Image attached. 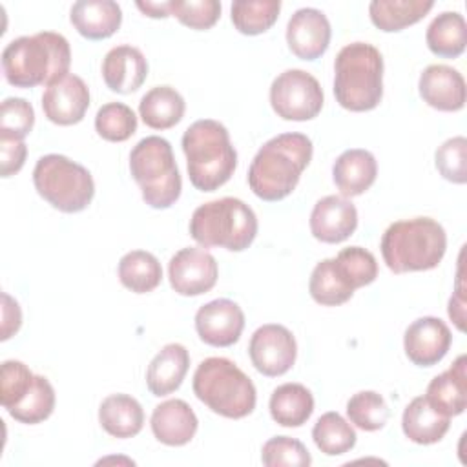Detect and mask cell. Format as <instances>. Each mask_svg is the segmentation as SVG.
<instances>
[{
  "mask_svg": "<svg viewBox=\"0 0 467 467\" xmlns=\"http://www.w3.org/2000/svg\"><path fill=\"white\" fill-rule=\"evenodd\" d=\"M425 42L431 53L441 58H456L467 46V24L458 11H443L427 27Z\"/></svg>",
  "mask_w": 467,
  "mask_h": 467,
  "instance_id": "cell-30",
  "label": "cell"
},
{
  "mask_svg": "<svg viewBox=\"0 0 467 467\" xmlns=\"http://www.w3.org/2000/svg\"><path fill=\"white\" fill-rule=\"evenodd\" d=\"M170 16L190 29H210L221 16L217 0H170Z\"/></svg>",
  "mask_w": 467,
  "mask_h": 467,
  "instance_id": "cell-41",
  "label": "cell"
},
{
  "mask_svg": "<svg viewBox=\"0 0 467 467\" xmlns=\"http://www.w3.org/2000/svg\"><path fill=\"white\" fill-rule=\"evenodd\" d=\"M270 416L281 427H301L314 412V396L301 383H283L270 396Z\"/></svg>",
  "mask_w": 467,
  "mask_h": 467,
  "instance_id": "cell-28",
  "label": "cell"
},
{
  "mask_svg": "<svg viewBox=\"0 0 467 467\" xmlns=\"http://www.w3.org/2000/svg\"><path fill=\"white\" fill-rule=\"evenodd\" d=\"M449 317L454 321L458 330L465 332V297H463V283H462V265L458 268L454 294L449 299Z\"/></svg>",
  "mask_w": 467,
  "mask_h": 467,
  "instance_id": "cell-46",
  "label": "cell"
},
{
  "mask_svg": "<svg viewBox=\"0 0 467 467\" xmlns=\"http://www.w3.org/2000/svg\"><path fill=\"white\" fill-rule=\"evenodd\" d=\"M69 42L55 31L18 36L2 51L4 77L15 88L49 86L69 75Z\"/></svg>",
  "mask_w": 467,
  "mask_h": 467,
  "instance_id": "cell-2",
  "label": "cell"
},
{
  "mask_svg": "<svg viewBox=\"0 0 467 467\" xmlns=\"http://www.w3.org/2000/svg\"><path fill=\"white\" fill-rule=\"evenodd\" d=\"M89 108V88L78 75H66L49 84L42 95V109L47 120L58 126H71L84 119Z\"/></svg>",
  "mask_w": 467,
  "mask_h": 467,
  "instance_id": "cell-16",
  "label": "cell"
},
{
  "mask_svg": "<svg viewBox=\"0 0 467 467\" xmlns=\"http://www.w3.org/2000/svg\"><path fill=\"white\" fill-rule=\"evenodd\" d=\"M314 153L312 140L303 133H281L266 140L248 168V186L263 201L288 197Z\"/></svg>",
  "mask_w": 467,
  "mask_h": 467,
  "instance_id": "cell-1",
  "label": "cell"
},
{
  "mask_svg": "<svg viewBox=\"0 0 467 467\" xmlns=\"http://www.w3.org/2000/svg\"><path fill=\"white\" fill-rule=\"evenodd\" d=\"M130 171L140 186L142 199L148 206L164 210L181 197L182 179L171 144L166 139L159 135L140 139L130 153Z\"/></svg>",
  "mask_w": 467,
  "mask_h": 467,
  "instance_id": "cell-8",
  "label": "cell"
},
{
  "mask_svg": "<svg viewBox=\"0 0 467 467\" xmlns=\"http://www.w3.org/2000/svg\"><path fill=\"white\" fill-rule=\"evenodd\" d=\"M356 431L337 412L330 410L317 418L312 429L316 447L327 456H341L356 445Z\"/></svg>",
  "mask_w": 467,
  "mask_h": 467,
  "instance_id": "cell-33",
  "label": "cell"
},
{
  "mask_svg": "<svg viewBox=\"0 0 467 467\" xmlns=\"http://www.w3.org/2000/svg\"><path fill=\"white\" fill-rule=\"evenodd\" d=\"M153 436L170 447H181L193 440L199 420L193 409L184 400H166L159 403L151 412Z\"/></svg>",
  "mask_w": 467,
  "mask_h": 467,
  "instance_id": "cell-20",
  "label": "cell"
},
{
  "mask_svg": "<svg viewBox=\"0 0 467 467\" xmlns=\"http://www.w3.org/2000/svg\"><path fill=\"white\" fill-rule=\"evenodd\" d=\"M425 398L445 416H458L467 407V356L462 354L427 385Z\"/></svg>",
  "mask_w": 467,
  "mask_h": 467,
  "instance_id": "cell-22",
  "label": "cell"
},
{
  "mask_svg": "<svg viewBox=\"0 0 467 467\" xmlns=\"http://www.w3.org/2000/svg\"><path fill=\"white\" fill-rule=\"evenodd\" d=\"M332 29L327 15L316 7L297 9L286 24L288 49L301 60L319 58L330 44Z\"/></svg>",
  "mask_w": 467,
  "mask_h": 467,
  "instance_id": "cell-15",
  "label": "cell"
},
{
  "mask_svg": "<svg viewBox=\"0 0 467 467\" xmlns=\"http://www.w3.org/2000/svg\"><path fill=\"white\" fill-rule=\"evenodd\" d=\"M35 124L33 106L20 97H7L0 106V135L22 139L29 135Z\"/></svg>",
  "mask_w": 467,
  "mask_h": 467,
  "instance_id": "cell-43",
  "label": "cell"
},
{
  "mask_svg": "<svg viewBox=\"0 0 467 467\" xmlns=\"http://www.w3.org/2000/svg\"><path fill=\"white\" fill-rule=\"evenodd\" d=\"M281 11L279 0H235L232 4V22L243 35H261L268 31Z\"/></svg>",
  "mask_w": 467,
  "mask_h": 467,
  "instance_id": "cell-34",
  "label": "cell"
},
{
  "mask_svg": "<svg viewBox=\"0 0 467 467\" xmlns=\"http://www.w3.org/2000/svg\"><path fill=\"white\" fill-rule=\"evenodd\" d=\"M379 248L390 272H425L436 268L443 259L447 234L432 217L401 219L383 232Z\"/></svg>",
  "mask_w": 467,
  "mask_h": 467,
  "instance_id": "cell-3",
  "label": "cell"
},
{
  "mask_svg": "<svg viewBox=\"0 0 467 467\" xmlns=\"http://www.w3.org/2000/svg\"><path fill=\"white\" fill-rule=\"evenodd\" d=\"M33 184L44 201L64 213L86 210L95 195L88 168L60 153H47L36 161Z\"/></svg>",
  "mask_w": 467,
  "mask_h": 467,
  "instance_id": "cell-9",
  "label": "cell"
},
{
  "mask_svg": "<svg viewBox=\"0 0 467 467\" xmlns=\"http://www.w3.org/2000/svg\"><path fill=\"white\" fill-rule=\"evenodd\" d=\"M420 97L438 111H460L465 106V80L447 64L427 66L418 80Z\"/></svg>",
  "mask_w": 467,
  "mask_h": 467,
  "instance_id": "cell-18",
  "label": "cell"
},
{
  "mask_svg": "<svg viewBox=\"0 0 467 467\" xmlns=\"http://www.w3.org/2000/svg\"><path fill=\"white\" fill-rule=\"evenodd\" d=\"M389 407L376 390H359L347 401V416L352 425L361 431L374 432L389 421Z\"/></svg>",
  "mask_w": 467,
  "mask_h": 467,
  "instance_id": "cell-36",
  "label": "cell"
},
{
  "mask_svg": "<svg viewBox=\"0 0 467 467\" xmlns=\"http://www.w3.org/2000/svg\"><path fill=\"white\" fill-rule=\"evenodd\" d=\"M308 292L316 303L323 306H337L347 303L356 290L341 275L336 259L328 257L314 266L308 281Z\"/></svg>",
  "mask_w": 467,
  "mask_h": 467,
  "instance_id": "cell-32",
  "label": "cell"
},
{
  "mask_svg": "<svg viewBox=\"0 0 467 467\" xmlns=\"http://www.w3.org/2000/svg\"><path fill=\"white\" fill-rule=\"evenodd\" d=\"M217 275V261L206 248H181L168 263V279L179 296L193 297L210 292Z\"/></svg>",
  "mask_w": 467,
  "mask_h": 467,
  "instance_id": "cell-12",
  "label": "cell"
},
{
  "mask_svg": "<svg viewBox=\"0 0 467 467\" xmlns=\"http://www.w3.org/2000/svg\"><path fill=\"white\" fill-rule=\"evenodd\" d=\"M358 228V210L343 195L321 197L310 213L312 235L328 244L343 243Z\"/></svg>",
  "mask_w": 467,
  "mask_h": 467,
  "instance_id": "cell-17",
  "label": "cell"
},
{
  "mask_svg": "<svg viewBox=\"0 0 467 467\" xmlns=\"http://www.w3.org/2000/svg\"><path fill=\"white\" fill-rule=\"evenodd\" d=\"M135 5L150 18H166V16H170V4L168 2H140L139 0Z\"/></svg>",
  "mask_w": 467,
  "mask_h": 467,
  "instance_id": "cell-47",
  "label": "cell"
},
{
  "mask_svg": "<svg viewBox=\"0 0 467 467\" xmlns=\"http://www.w3.org/2000/svg\"><path fill=\"white\" fill-rule=\"evenodd\" d=\"M190 354L181 343L164 345L150 361L146 370V387L153 396H168L175 392L188 372Z\"/></svg>",
  "mask_w": 467,
  "mask_h": 467,
  "instance_id": "cell-24",
  "label": "cell"
},
{
  "mask_svg": "<svg viewBox=\"0 0 467 467\" xmlns=\"http://www.w3.org/2000/svg\"><path fill=\"white\" fill-rule=\"evenodd\" d=\"M334 97L348 111H370L383 99V57L368 42L339 49L334 62Z\"/></svg>",
  "mask_w": 467,
  "mask_h": 467,
  "instance_id": "cell-5",
  "label": "cell"
},
{
  "mask_svg": "<svg viewBox=\"0 0 467 467\" xmlns=\"http://www.w3.org/2000/svg\"><path fill=\"white\" fill-rule=\"evenodd\" d=\"M452 343L451 328L434 316H423L412 321L403 336V348L409 361L418 367L440 363Z\"/></svg>",
  "mask_w": 467,
  "mask_h": 467,
  "instance_id": "cell-13",
  "label": "cell"
},
{
  "mask_svg": "<svg viewBox=\"0 0 467 467\" xmlns=\"http://www.w3.org/2000/svg\"><path fill=\"white\" fill-rule=\"evenodd\" d=\"M22 325V310L9 294H2V341H7L11 336L18 332Z\"/></svg>",
  "mask_w": 467,
  "mask_h": 467,
  "instance_id": "cell-45",
  "label": "cell"
},
{
  "mask_svg": "<svg viewBox=\"0 0 467 467\" xmlns=\"http://www.w3.org/2000/svg\"><path fill=\"white\" fill-rule=\"evenodd\" d=\"M432 7V0H372L368 16L379 31L396 33L420 22Z\"/></svg>",
  "mask_w": 467,
  "mask_h": 467,
  "instance_id": "cell-29",
  "label": "cell"
},
{
  "mask_svg": "<svg viewBox=\"0 0 467 467\" xmlns=\"http://www.w3.org/2000/svg\"><path fill=\"white\" fill-rule=\"evenodd\" d=\"M99 421L113 438H133L142 431V405L130 394H109L99 407Z\"/></svg>",
  "mask_w": 467,
  "mask_h": 467,
  "instance_id": "cell-26",
  "label": "cell"
},
{
  "mask_svg": "<svg viewBox=\"0 0 467 467\" xmlns=\"http://www.w3.org/2000/svg\"><path fill=\"white\" fill-rule=\"evenodd\" d=\"M193 394L212 412L241 420L254 412L257 392L254 381L228 358H206L193 374Z\"/></svg>",
  "mask_w": 467,
  "mask_h": 467,
  "instance_id": "cell-6",
  "label": "cell"
},
{
  "mask_svg": "<svg viewBox=\"0 0 467 467\" xmlns=\"http://www.w3.org/2000/svg\"><path fill=\"white\" fill-rule=\"evenodd\" d=\"M334 259L341 275L354 290L374 283L378 277V261L374 254L361 246H347Z\"/></svg>",
  "mask_w": 467,
  "mask_h": 467,
  "instance_id": "cell-38",
  "label": "cell"
},
{
  "mask_svg": "<svg viewBox=\"0 0 467 467\" xmlns=\"http://www.w3.org/2000/svg\"><path fill=\"white\" fill-rule=\"evenodd\" d=\"M97 133L109 142H124L137 131L133 109L122 102H108L95 115Z\"/></svg>",
  "mask_w": 467,
  "mask_h": 467,
  "instance_id": "cell-37",
  "label": "cell"
},
{
  "mask_svg": "<svg viewBox=\"0 0 467 467\" xmlns=\"http://www.w3.org/2000/svg\"><path fill=\"white\" fill-rule=\"evenodd\" d=\"M244 328V314L232 299H213L195 314V330L210 347H232Z\"/></svg>",
  "mask_w": 467,
  "mask_h": 467,
  "instance_id": "cell-14",
  "label": "cell"
},
{
  "mask_svg": "<svg viewBox=\"0 0 467 467\" xmlns=\"http://www.w3.org/2000/svg\"><path fill=\"white\" fill-rule=\"evenodd\" d=\"M55 409V389L47 378L36 376L29 392L11 409L9 416L26 425H36L51 416Z\"/></svg>",
  "mask_w": 467,
  "mask_h": 467,
  "instance_id": "cell-35",
  "label": "cell"
},
{
  "mask_svg": "<svg viewBox=\"0 0 467 467\" xmlns=\"http://www.w3.org/2000/svg\"><path fill=\"white\" fill-rule=\"evenodd\" d=\"M325 97L317 78L305 69H286L270 86V104L285 120H312L319 115Z\"/></svg>",
  "mask_w": 467,
  "mask_h": 467,
  "instance_id": "cell-10",
  "label": "cell"
},
{
  "mask_svg": "<svg viewBox=\"0 0 467 467\" xmlns=\"http://www.w3.org/2000/svg\"><path fill=\"white\" fill-rule=\"evenodd\" d=\"M248 354L257 372L268 378H277L294 367L297 343L286 327L268 323L252 334Z\"/></svg>",
  "mask_w": 467,
  "mask_h": 467,
  "instance_id": "cell-11",
  "label": "cell"
},
{
  "mask_svg": "<svg viewBox=\"0 0 467 467\" xmlns=\"http://www.w3.org/2000/svg\"><path fill=\"white\" fill-rule=\"evenodd\" d=\"M181 144L193 188L215 192L234 175L237 151L230 142L228 130L219 120H195L186 128Z\"/></svg>",
  "mask_w": 467,
  "mask_h": 467,
  "instance_id": "cell-4",
  "label": "cell"
},
{
  "mask_svg": "<svg viewBox=\"0 0 467 467\" xmlns=\"http://www.w3.org/2000/svg\"><path fill=\"white\" fill-rule=\"evenodd\" d=\"M27 155V146L22 139L0 135V159H2V177H11L18 173L26 162Z\"/></svg>",
  "mask_w": 467,
  "mask_h": 467,
  "instance_id": "cell-44",
  "label": "cell"
},
{
  "mask_svg": "<svg viewBox=\"0 0 467 467\" xmlns=\"http://www.w3.org/2000/svg\"><path fill=\"white\" fill-rule=\"evenodd\" d=\"M186 102L171 86H155L139 102V115L151 130L173 128L184 117Z\"/></svg>",
  "mask_w": 467,
  "mask_h": 467,
  "instance_id": "cell-27",
  "label": "cell"
},
{
  "mask_svg": "<svg viewBox=\"0 0 467 467\" xmlns=\"http://www.w3.org/2000/svg\"><path fill=\"white\" fill-rule=\"evenodd\" d=\"M436 170L443 179L454 184L467 182V139L456 135L438 146L434 153Z\"/></svg>",
  "mask_w": 467,
  "mask_h": 467,
  "instance_id": "cell-40",
  "label": "cell"
},
{
  "mask_svg": "<svg viewBox=\"0 0 467 467\" xmlns=\"http://www.w3.org/2000/svg\"><path fill=\"white\" fill-rule=\"evenodd\" d=\"M119 281L135 294H148L162 281L159 259L146 250H131L119 261Z\"/></svg>",
  "mask_w": 467,
  "mask_h": 467,
  "instance_id": "cell-31",
  "label": "cell"
},
{
  "mask_svg": "<svg viewBox=\"0 0 467 467\" xmlns=\"http://www.w3.org/2000/svg\"><path fill=\"white\" fill-rule=\"evenodd\" d=\"M451 427V416H445L429 403L425 396L414 398L403 410V434L418 445L438 443Z\"/></svg>",
  "mask_w": 467,
  "mask_h": 467,
  "instance_id": "cell-25",
  "label": "cell"
},
{
  "mask_svg": "<svg viewBox=\"0 0 467 467\" xmlns=\"http://www.w3.org/2000/svg\"><path fill=\"white\" fill-rule=\"evenodd\" d=\"M69 20L84 38L104 40L120 27L122 11L113 0H78L71 5Z\"/></svg>",
  "mask_w": 467,
  "mask_h": 467,
  "instance_id": "cell-23",
  "label": "cell"
},
{
  "mask_svg": "<svg viewBox=\"0 0 467 467\" xmlns=\"http://www.w3.org/2000/svg\"><path fill=\"white\" fill-rule=\"evenodd\" d=\"M255 212L237 197H221L197 206L190 219V235L202 248L246 250L257 235Z\"/></svg>",
  "mask_w": 467,
  "mask_h": 467,
  "instance_id": "cell-7",
  "label": "cell"
},
{
  "mask_svg": "<svg viewBox=\"0 0 467 467\" xmlns=\"http://www.w3.org/2000/svg\"><path fill=\"white\" fill-rule=\"evenodd\" d=\"M376 157L363 148L345 150L332 166V179L343 197H358L365 193L376 181Z\"/></svg>",
  "mask_w": 467,
  "mask_h": 467,
  "instance_id": "cell-21",
  "label": "cell"
},
{
  "mask_svg": "<svg viewBox=\"0 0 467 467\" xmlns=\"http://www.w3.org/2000/svg\"><path fill=\"white\" fill-rule=\"evenodd\" d=\"M261 462L266 467H308L312 456L296 438L274 436L261 449Z\"/></svg>",
  "mask_w": 467,
  "mask_h": 467,
  "instance_id": "cell-39",
  "label": "cell"
},
{
  "mask_svg": "<svg viewBox=\"0 0 467 467\" xmlns=\"http://www.w3.org/2000/svg\"><path fill=\"white\" fill-rule=\"evenodd\" d=\"M148 77V60L139 47L122 44L111 47L102 60V78L106 86L120 95L137 91Z\"/></svg>",
  "mask_w": 467,
  "mask_h": 467,
  "instance_id": "cell-19",
  "label": "cell"
},
{
  "mask_svg": "<svg viewBox=\"0 0 467 467\" xmlns=\"http://www.w3.org/2000/svg\"><path fill=\"white\" fill-rule=\"evenodd\" d=\"M35 374L27 365L16 359H7L2 363L0 370V403L7 410L15 407L31 389Z\"/></svg>",
  "mask_w": 467,
  "mask_h": 467,
  "instance_id": "cell-42",
  "label": "cell"
}]
</instances>
